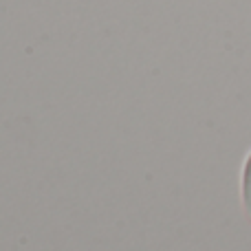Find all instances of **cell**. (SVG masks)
I'll return each instance as SVG.
<instances>
[{"mask_svg":"<svg viewBox=\"0 0 251 251\" xmlns=\"http://www.w3.org/2000/svg\"><path fill=\"white\" fill-rule=\"evenodd\" d=\"M240 194H243V209H245V216L251 223V152L245 161V168H243V183H240Z\"/></svg>","mask_w":251,"mask_h":251,"instance_id":"cell-1","label":"cell"}]
</instances>
